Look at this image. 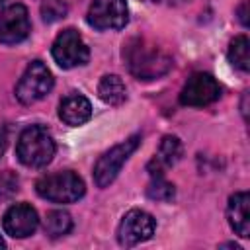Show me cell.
Masks as SVG:
<instances>
[{
	"mask_svg": "<svg viewBox=\"0 0 250 250\" xmlns=\"http://www.w3.org/2000/svg\"><path fill=\"white\" fill-rule=\"evenodd\" d=\"M123 61L139 80H154L170 72L172 57L143 37H133L123 45Z\"/></svg>",
	"mask_w": 250,
	"mask_h": 250,
	"instance_id": "obj_1",
	"label": "cell"
},
{
	"mask_svg": "<svg viewBox=\"0 0 250 250\" xmlns=\"http://www.w3.org/2000/svg\"><path fill=\"white\" fill-rule=\"evenodd\" d=\"M18 160L27 168H43L55 156V141L53 135L43 125L25 127L16 145Z\"/></svg>",
	"mask_w": 250,
	"mask_h": 250,
	"instance_id": "obj_2",
	"label": "cell"
},
{
	"mask_svg": "<svg viewBox=\"0 0 250 250\" xmlns=\"http://www.w3.org/2000/svg\"><path fill=\"white\" fill-rule=\"evenodd\" d=\"M35 191L39 197L53 203H74L86 193V186L76 172L62 170L41 176L35 182Z\"/></svg>",
	"mask_w": 250,
	"mask_h": 250,
	"instance_id": "obj_3",
	"label": "cell"
},
{
	"mask_svg": "<svg viewBox=\"0 0 250 250\" xmlns=\"http://www.w3.org/2000/svg\"><path fill=\"white\" fill-rule=\"evenodd\" d=\"M55 86V78L45 62L31 61L16 84V98L23 105H31L43 100Z\"/></svg>",
	"mask_w": 250,
	"mask_h": 250,
	"instance_id": "obj_4",
	"label": "cell"
},
{
	"mask_svg": "<svg viewBox=\"0 0 250 250\" xmlns=\"http://www.w3.org/2000/svg\"><path fill=\"white\" fill-rule=\"evenodd\" d=\"M141 145V137L139 135H133L129 137L127 141L111 146L107 152H104L96 166H94V182L98 188H107L115 178L117 174L121 172L123 164L129 160V156L137 150V146Z\"/></svg>",
	"mask_w": 250,
	"mask_h": 250,
	"instance_id": "obj_5",
	"label": "cell"
},
{
	"mask_svg": "<svg viewBox=\"0 0 250 250\" xmlns=\"http://www.w3.org/2000/svg\"><path fill=\"white\" fill-rule=\"evenodd\" d=\"M51 55L61 68H74V66H82L88 62L90 49L84 43L82 35L76 29L68 27V29H62L55 37Z\"/></svg>",
	"mask_w": 250,
	"mask_h": 250,
	"instance_id": "obj_6",
	"label": "cell"
},
{
	"mask_svg": "<svg viewBox=\"0 0 250 250\" xmlns=\"http://www.w3.org/2000/svg\"><path fill=\"white\" fill-rule=\"evenodd\" d=\"M88 25L94 29H123L129 21V8L125 0H94L88 14Z\"/></svg>",
	"mask_w": 250,
	"mask_h": 250,
	"instance_id": "obj_7",
	"label": "cell"
},
{
	"mask_svg": "<svg viewBox=\"0 0 250 250\" xmlns=\"http://www.w3.org/2000/svg\"><path fill=\"white\" fill-rule=\"evenodd\" d=\"M156 223L150 213L143 209H131L123 215L117 227V242L121 246H137L154 234Z\"/></svg>",
	"mask_w": 250,
	"mask_h": 250,
	"instance_id": "obj_8",
	"label": "cell"
},
{
	"mask_svg": "<svg viewBox=\"0 0 250 250\" xmlns=\"http://www.w3.org/2000/svg\"><path fill=\"white\" fill-rule=\"evenodd\" d=\"M221 96L219 82L207 72H195L188 78L180 92V104L189 107H203L217 102Z\"/></svg>",
	"mask_w": 250,
	"mask_h": 250,
	"instance_id": "obj_9",
	"label": "cell"
},
{
	"mask_svg": "<svg viewBox=\"0 0 250 250\" xmlns=\"http://www.w3.org/2000/svg\"><path fill=\"white\" fill-rule=\"evenodd\" d=\"M31 31V21L27 8L23 4H10L0 14V43L16 45L27 39Z\"/></svg>",
	"mask_w": 250,
	"mask_h": 250,
	"instance_id": "obj_10",
	"label": "cell"
},
{
	"mask_svg": "<svg viewBox=\"0 0 250 250\" xmlns=\"http://www.w3.org/2000/svg\"><path fill=\"white\" fill-rule=\"evenodd\" d=\"M4 232L12 238H25L31 236L39 227V215L29 203H16L12 205L2 219Z\"/></svg>",
	"mask_w": 250,
	"mask_h": 250,
	"instance_id": "obj_11",
	"label": "cell"
},
{
	"mask_svg": "<svg viewBox=\"0 0 250 250\" xmlns=\"http://www.w3.org/2000/svg\"><path fill=\"white\" fill-rule=\"evenodd\" d=\"M248 207H250L248 191H236L229 197L227 219H229L230 229L242 238L250 236V211H248Z\"/></svg>",
	"mask_w": 250,
	"mask_h": 250,
	"instance_id": "obj_12",
	"label": "cell"
},
{
	"mask_svg": "<svg viewBox=\"0 0 250 250\" xmlns=\"http://www.w3.org/2000/svg\"><path fill=\"white\" fill-rule=\"evenodd\" d=\"M182 141L176 135H166L160 141V146L154 154V158L148 164V172L150 176H164V170L174 166L180 158H182Z\"/></svg>",
	"mask_w": 250,
	"mask_h": 250,
	"instance_id": "obj_13",
	"label": "cell"
},
{
	"mask_svg": "<svg viewBox=\"0 0 250 250\" xmlns=\"http://www.w3.org/2000/svg\"><path fill=\"white\" fill-rule=\"evenodd\" d=\"M59 117L70 127L84 125L92 117V104L82 94H68L59 105Z\"/></svg>",
	"mask_w": 250,
	"mask_h": 250,
	"instance_id": "obj_14",
	"label": "cell"
},
{
	"mask_svg": "<svg viewBox=\"0 0 250 250\" xmlns=\"http://www.w3.org/2000/svg\"><path fill=\"white\" fill-rule=\"evenodd\" d=\"M98 96L107 105H121L127 100V88L117 74H105L98 84Z\"/></svg>",
	"mask_w": 250,
	"mask_h": 250,
	"instance_id": "obj_15",
	"label": "cell"
},
{
	"mask_svg": "<svg viewBox=\"0 0 250 250\" xmlns=\"http://www.w3.org/2000/svg\"><path fill=\"white\" fill-rule=\"evenodd\" d=\"M230 64L234 68H238L240 72H248L250 70V43L246 35H238L230 41L229 45V53H227Z\"/></svg>",
	"mask_w": 250,
	"mask_h": 250,
	"instance_id": "obj_16",
	"label": "cell"
},
{
	"mask_svg": "<svg viewBox=\"0 0 250 250\" xmlns=\"http://www.w3.org/2000/svg\"><path fill=\"white\" fill-rule=\"evenodd\" d=\"M43 229H45V234L51 236V238H59V236H64L70 232L72 229V219L66 211L62 209H55V211H49L47 217H45V223H43Z\"/></svg>",
	"mask_w": 250,
	"mask_h": 250,
	"instance_id": "obj_17",
	"label": "cell"
},
{
	"mask_svg": "<svg viewBox=\"0 0 250 250\" xmlns=\"http://www.w3.org/2000/svg\"><path fill=\"white\" fill-rule=\"evenodd\" d=\"M176 195L174 184H170L164 176H152L146 186V197L152 201H170Z\"/></svg>",
	"mask_w": 250,
	"mask_h": 250,
	"instance_id": "obj_18",
	"label": "cell"
},
{
	"mask_svg": "<svg viewBox=\"0 0 250 250\" xmlns=\"http://www.w3.org/2000/svg\"><path fill=\"white\" fill-rule=\"evenodd\" d=\"M68 6L62 0H43L41 2V18L45 23H55L62 18H66Z\"/></svg>",
	"mask_w": 250,
	"mask_h": 250,
	"instance_id": "obj_19",
	"label": "cell"
},
{
	"mask_svg": "<svg viewBox=\"0 0 250 250\" xmlns=\"http://www.w3.org/2000/svg\"><path fill=\"white\" fill-rule=\"evenodd\" d=\"M20 189V178L12 170L0 172V199H10Z\"/></svg>",
	"mask_w": 250,
	"mask_h": 250,
	"instance_id": "obj_20",
	"label": "cell"
},
{
	"mask_svg": "<svg viewBox=\"0 0 250 250\" xmlns=\"http://www.w3.org/2000/svg\"><path fill=\"white\" fill-rule=\"evenodd\" d=\"M246 8H248V2L244 0V2L238 6V20H240V23H242L244 27H248V16H246Z\"/></svg>",
	"mask_w": 250,
	"mask_h": 250,
	"instance_id": "obj_21",
	"label": "cell"
},
{
	"mask_svg": "<svg viewBox=\"0 0 250 250\" xmlns=\"http://www.w3.org/2000/svg\"><path fill=\"white\" fill-rule=\"evenodd\" d=\"M6 145H8V133H6L4 127H0V158H2V154L6 150Z\"/></svg>",
	"mask_w": 250,
	"mask_h": 250,
	"instance_id": "obj_22",
	"label": "cell"
},
{
	"mask_svg": "<svg viewBox=\"0 0 250 250\" xmlns=\"http://www.w3.org/2000/svg\"><path fill=\"white\" fill-rule=\"evenodd\" d=\"M168 4H182V2H188V0H166Z\"/></svg>",
	"mask_w": 250,
	"mask_h": 250,
	"instance_id": "obj_23",
	"label": "cell"
},
{
	"mask_svg": "<svg viewBox=\"0 0 250 250\" xmlns=\"http://www.w3.org/2000/svg\"><path fill=\"white\" fill-rule=\"evenodd\" d=\"M0 248H6V242H4V238L0 236Z\"/></svg>",
	"mask_w": 250,
	"mask_h": 250,
	"instance_id": "obj_24",
	"label": "cell"
},
{
	"mask_svg": "<svg viewBox=\"0 0 250 250\" xmlns=\"http://www.w3.org/2000/svg\"><path fill=\"white\" fill-rule=\"evenodd\" d=\"M145 2H158V0H145Z\"/></svg>",
	"mask_w": 250,
	"mask_h": 250,
	"instance_id": "obj_25",
	"label": "cell"
},
{
	"mask_svg": "<svg viewBox=\"0 0 250 250\" xmlns=\"http://www.w3.org/2000/svg\"><path fill=\"white\" fill-rule=\"evenodd\" d=\"M0 2H4V0H0Z\"/></svg>",
	"mask_w": 250,
	"mask_h": 250,
	"instance_id": "obj_26",
	"label": "cell"
}]
</instances>
